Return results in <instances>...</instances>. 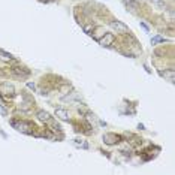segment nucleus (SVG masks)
<instances>
[{
	"instance_id": "10",
	"label": "nucleus",
	"mask_w": 175,
	"mask_h": 175,
	"mask_svg": "<svg viewBox=\"0 0 175 175\" xmlns=\"http://www.w3.org/2000/svg\"><path fill=\"white\" fill-rule=\"evenodd\" d=\"M124 3H126L129 8H132V9H136V6H138L136 0H124Z\"/></svg>"
},
{
	"instance_id": "2",
	"label": "nucleus",
	"mask_w": 175,
	"mask_h": 175,
	"mask_svg": "<svg viewBox=\"0 0 175 175\" xmlns=\"http://www.w3.org/2000/svg\"><path fill=\"white\" fill-rule=\"evenodd\" d=\"M111 27L117 31H121V33H126V31L129 30V27L126 24H123L121 21H111Z\"/></svg>"
},
{
	"instance_id": "12",
	"label": "nucleus",
	"mask_w": 175,
	"mask_h": 175,
	"mask_svg": "<svg viewBox=\"0 0 175 175\" xmlns=\"http://www.w3.org/2000/svg\"><path fill=\"white\" fill-rule=\"evenodd\" d=\"M150 2L156 6H163V0H150Z\"/></svg>"
},
{
	"instance_id": "1",
	"label": "nucleus",
	"mask_w": 175,
	"mask_h": 175,
	"mask_svg": "<svg viewBox=\"0 0 175 175\" xmlns=\"http://www.w3.org/2000/svg\"><path fill=\"white\" fill-rule=\"evenodd\" d=\"M114 35H112V33H105V36H103V38L102 39H97V40H99V44L102 46H108V45H111V44H112V42H114Z\"/></svg>"
},
{
	"instance_id": "3",
	"label": "nucleus",
	"mask_w": 175,
	"mask_h": 175,
	"mask_svg": "<svg viewBox=\"0 0 175 175\" xmlns=\"http://www.w3.org/2000/svg\"><path fill=\"white\" fill-rule=\"evenodd\" d=\"M12 126H14V127H17V129L20 130V132H24V133H30V124H29V123H12Z\"/></svg>"
},
{
	"instance_id": "8",
	"label": "nucleus",
	"mask_w": 175,
	"mask_h": 175,
	"mask_svg": "<svg viewBox=\"0 0 175 175\" xmlns=\"http://www.w3.org/2000/svg\"><path fill=\"white\" fill-rule=\"evenodd\" d=\"M160 75L168 78L171 83H174V69H169V70H165V72H160Z\"/></svg>"
},
{
	"instance_id": "11",
	"label": "nucleus",
	"mask_w": 175,
	"mask_h": 175,
	"mask_svg": "<svg viewBox=\"0 0 175 175\" xmlns=\"http://www.w3.org/2000/svg\"><path fill=\"white\" fill-rule=\"evenodd\" d=\"M160 42H165V39L162 38V36H154L151 39V44L153 45H156V44H160Z\"/></svg>"
},
{
	"instance_id": "7",
	"label": "nucleus",
	"mask_w": 175,
	"mask_h": 175,
	"mask_svg": "<svg viewBox=\"0 0 175 175\" xmlns=\"http://www.w3.org/2000/svg\"><path fill=\"white\" fill-rule=\"evenodd\" d=\"M12 73L17 76H27L29 75V70H26L23 68H14L12 69Z\"/></svg>"
},
{
	"instance_id": "6",
	"label": "nucleus",
	"mask_w": 175,
	"mask_h": 175,
	"mask_svg": "<svg viewBox=\"0 0 175 175\" xmlns=\"http://www.w3.org/2000/svg\"><path fill=\"white\" fill-rule=\"evenodd\" d=\"M103 141H105L106 144H114L115 141H117V142L120 141V136H117L114 133H106V135L103 136Z\"/></svg>"
},
{
	"instance_id": "4",
	"label": "nucleus",
	"mask_w": 175,
	"mask_h": 175,
	"mask_svg": "<svg viewBox=\"0 0 175 175\" xmlns=\"http://www.w3.org/2000/svg\"><path fill=\"white\" fill-rule=\"evenodd\" d=\"M55 117H59L60 120L63 121H69V114L66 109H63V108H57L55 109Z\"/></svg>"
},
{
	"instance_id": "14",
	"label": "nucleus",
	"mask_w": 175,
	"mask_h": 175,
	"mask_svg": "<svg viewBox=\"0 0 175 175\" xmlns=\"http://www.w3.org/2000/svg\"><path fill=\"white\" fill-rule=\"evenodd\" d=\"M141 26H142V29H144L145 31H148V26H147L145 23H141Z\"/></svg>"
},
{
	"instance_id": "15",
	"label": "nucleus",
	"mask_w": 175,
	"mask_h": 175,
	"mask_svg": "<svg viewBox=\"0 0 175 175\" xmlns=\"http://www.w3.org/2000/svg\"><path fill=\"white\" fill-rule=\"evenodd\" d=\"M0 112H2V114H3V115L6 114V111H5V109H3V108H2V106H0Z\"/></svg>"
},
{
	"instance_id": "9",
	"label": "nucleus",
	"mask_w": 175,
	"mask_h": 175,
	"mask_svg": "<svg viewBox=\"0 0 175 175\" xmlns=\"http://www.w3.org/2000/svg\"><path fill=\"white\" fill-rule=\"evenodd\" d=\"M0 59H2V60H5V61H11L14 57H12L11 54L5 53V51H2V50H0Z\"/></svg>"
},
{
	"instance_id": "13",
	"label": "nucleus",
	"mask_w": 175,
	"mask_h": 175,
	"mask_svg": "<svg viewBox=\"0 0 175 175\" xmlns=\"http://www.w3.org/2000/svg\"><path fill=\"white\" fill-rule=\"evenodd\" d=\"M27 87H29L30 90H36V85H35L33 83H27Z\"/></svg>"
},
{
	"instance_id": "5",
	"label": "nucleus",
	"mask_w": 175,
	"mask_h": 175,
	"mask_svg": "<svg viewBox=\"0 0 175 175\" xmlns=\"http://www.w3.org/2000/svg\"><path fill=\"white\" fill-rule=\"evenodd\" d=\"M36 115H38L39 120H40V121H44V123H51L53 121V118H51L50 112H46V111H39Z\"/></svg>"
},
{
	"instance_id": "16",
	"label": "nucleus",
	"mask_w": 175,
	"mask_h": 175,
	"mask_svg": "<svg viewBox=\"0 0 175 175\" xmlns=\"http://www.w3.org/2000/svg\"><path fill=\"white\" fill-rule=\"evenodd\" d=\"M42 2H55V0H42Z\"/></svg>"
}]
</instances>
